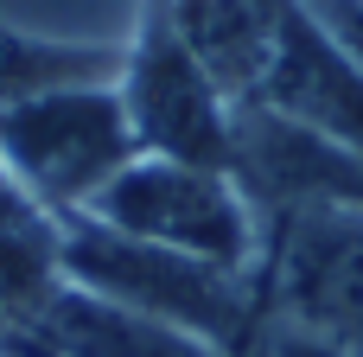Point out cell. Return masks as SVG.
<instances>
[{"label":"cell","instance_id":"6da1fadb","mask_svg":"<svg viewBox=\"0 0 363 357\" xmlns=\"http://www.w3.org/2000/svg\"><path fill=\"white\" fill-rule=\"evenodd\" d=\"M57 268L70 287H89L191 345L217 357H242L255 345L262 319H268V300H262V268L242 275V268H217V262H198V256H179V249H153V243H134V236H115L89 217H70L57 224Z\"/></svg>","mask_w":363,"mask_h":357},{"label":"cell","instance_id":"52a82bcc","mask_svg":"<svg viewBox=\"0 0 363 357\" xmlns=\"http://www.w3.org/2000/svg\"><path fill=\"white\" fill-rule=\"evenodd\" d=\"M249 102L363 153V70L351 64V51L306 13V0H294L287 32L274 45V64H268V77H262V89Z\"/></svg>","mask_w":363,"mask_h":357},{"label":"cell","instance_id":"5b68a950","mask_svg":"<svg viewBox=\"0 0 363 357\" xmlns=\"http://www.w3.org/2000/svg\"><path fill=\"white\" fill-rule=\"evenodd\" d=\"M115 89H121V109H128V128H134L140 153L230 172L236 102L191 64V51L160 26V13H147L134 45H121Z\"/></svg>","mask_w":363,"mask_h":357},{"label":"cell","instance_id":"7a4b0ae2","mask_svg":"<svg viewBox=\"0 0 363 357\" xmlns=\"http://www.w3.org/2000/svg\"><path fill=\"white\" fill-rule=\"evenodd\" d=\"M128 160H140V141L115 83L45 89L0 109V172L57 224L83 217Z\"/></svg>","mask_w":363,"mask_h":357},{"label":"cell","instance_id":"ba28073f","mask_svg":"<svg viewBox=\"0 0 363 357\" xmlns=\"http://www.w3.org/2000/svg\"><path fill=\"white\" fill-rule=\"evenodd\" d=\"M0 357H217L89 287L57 281L32 313L0 326Z\"/></svg>","mask_w":363,"mask_h":357},{"label":"cell","instance_id":"30bf717a","mask_svg":"<svg viewBox=\"0 0 363 357\" xmlns=\"http://www.w3.org/2000/svg\"><path fill=\"white\" fill-rule=\"evenodd\" d=\"M0 185H6V172H0Z\"/></svg>","mask_w":363,"mask_h":357},{"label":"cell","instance_id":"3957f363","mask_svg":"<svg viewBox=\"0 0 363 357\" xmlns=\"http://www.w3.org/2000/svg\"><path fill=\"white\" fill-rule=\"evenodd\" d=\"M83 217L115 230V236L179 249V256L217 262V268H242V275L262 268V217L236 192V179L217 172V166H185V160L140 153L102 185V198Z\"/></svg>","mask_w":363,"mask_h":357},{"label":"cell","instance_id":"277c9868","mask_svg":"<svg viewBox=\"0 0 363 357\" xmlns=\"http://www.w3.org/2000/svg\"><path fill=\"white\" fill-rule=\"evenodd\" d=\"M268 319L332 357H363V211H300L262 230Z\"/></svg>","mask_w":363,"mask_h":357},{"label":"cell","instance_id":"9c48e42d","mask_svg":"<svg viewBox=\"0 0 363 357\" xmlns=\"http://www.w3.org/2000/svg\"><path fill=\"white\" fill-rule=\"evenodd\" d=\"M147 13H160V26L230 102H249L274 64L294 0H147Z\"/></svg>","mask_w":363,"mask_h":357},{"label":"cell","instance_id":"8992f818","mask_svg":"<svg viewBox=\"0 0 363 357\" xmlns=\"http://www.w3.org/2000/svg\"><path fill=\"white\" fill-rule=\"evenodd\" d=\"M230 179L255 204L262 230L300 211H363V153L345 141H325L274 109L236 102V141H230Z\"/></svg>","mask_w":363,"mask_h":357}]
</instances>
